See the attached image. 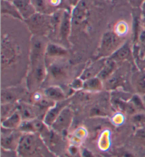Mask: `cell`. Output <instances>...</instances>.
I'll use <instances>...</instances> for the list:
<instances>
[{"label":"cell","instance_id":"4316f807","mask_svg":"<svg viewBox=\"0 0 145 157\" xmlns=\"http://www.w3.org/2000/svg\"><path fill=\"white\" fill-rule=\"evenodd\" d=\"M130 122L135 130L145 128V111L137 112L131 115Z\"/></svg>","mask_w":145,"mask_h":157},{"label":"cell","instance_id":"7a4b0ae2","mask_svg":"<svg viewBox=\"0 0 145 157\" xmlns=\"http://www.w3.org/2000/svg\"><path fill=\"white\" fill-rule=\"evenodd\" d=\"M45 144L39 134H24L17 150L18 157H44Z\"/></svg>","mask_w":145,"mask_h":157},{"label":"cell","instance_id":"4dcf8cb0","mask_svg":"<svg viewBox=\"0 0 145 157\" xmlns=\"http://www.w3.org/2000/svg\"><path fill=\"white\" fill-rule=\"evenodd\" d=\"M130 100L132 103V104L135 105V107L137 108L138 112L145 111V108L142 95H139L138 94H133Z\"/></svg>","mask_w":145,"mask_h":157},{"label":"cell","instance_id":"603a6c76","mask_svg":"<svg viewBox=\"0 0 145 157\" xmlns=\"http://www.w3.org/2000/svg\"><path fill=\"white\" fill-rule=\"evenodd\" d=\"M64 9H59L50 15V26H51V31L50 35L57 38L58 36L59 29L60 26L62 18H63Z\"/></svg>","mask_w":145,"mask_h":157},{"label":"cell","instance_id":"44dd1931","mask_svg":"<svg viewBox=\"0 0 145 157\" xmlns=\"http://www.w3.org/2000/svg\"><path fill=\"white\" fill-rule=\"evenodd\" d=\"M118 69V64L116 62L113 60L112 59L109 58L106 59V61L105 62L104 66L101 71H100L99 75H98V77L101 78L103 82L109 79L110 77H111L113 75L116 73V71Z\"/></svg>","mask_w":145,"mask_h":157},{"label":"cell","instance_id":"7dc6e473","mask_svg":"<svg viewBox=\"0 0 145 157\" xmlns=\"http://www.w3.org/2000/svg\"><path fill=\"white\" fill-rule=\"evenodd\" d=\"M108 1H110H110H113V0H108Z\"/></svg>","mask_w":145,"mask_h":157},{"label":"cell","instance_id":"1f68e13d","mask_svg":"<svg viewBox=\"0 0 145 157\" xmlns=\"http://www.w3.org/2000/svg\"><path fill=\"white\" fill-rule=\"evenodd\" d=\"M134 137L138 144L145 148V128L135 130Z\"/></svg>","mask_w":145,"mask_h":157},{"label":"cell","instance_id":"ba28073f","mask_svg":"<svg viewBox=\"0 0 145 157\" xmlns=\"http://www.w3.org/2000/svg\"><path fill=\"white\" fill-rule=\"evenodd\" d=\"M89 15V4L88 0H82L80 3L72 9V27L82 26L86 21Z\"/></svg>","mask_w":145,"mask_h":157},{"label":"cell","instance_id":"52a82bcc","mask_svg":"<svg viewBox=\"0 0 145 157\" xmlns=\"http://www.w3.org/2000/svg\"><path fill=\"white\" fill-rule=\"evenodd\" d=\"M5 132H2L1 146L2 148L8 151H17L21 139L24 133L18 130H10L2 128Z\"/></svg>","mask_w":145,"mask_h":157},{"label":"cell","instance_id":"ffe728a7","mask_svg":"<svg viewBox=\"0 0 145 157\" xmlns=\"http://www.w3.org/2000/svg\"><path fill=\"white\" fill-rule=\"evenodd\" d=\"M17 110L21 116L23 121H29V120L38 118L35 106L26 102L18 103Z\"/></svg>","mask_w":145,"mask_h":157},{"label":"cell","instance_id":"5bb4252c","mask_svg":"<svg viewBox=\"0 0 145 157\" xmlns=\"http://www.w3.org/2000/svg\"><path fill=\"white\" fill-rule=\"evenodd\" d=\"M107 58L97 59L95 61L91 62L89 65H87L84 70H83L79 77L84 81L89 79V78L98 77L100 71L104 66L105 62Z\"/></svg>","mask_w":145,"mask_h":157},{"label":"cell","instance_id":"7402d4cb","mask_svg":"<svg viewBox=\"0 0 145 157\" xmlns=\"http://www.w3.org/2000/svg\"><path fill=\"white\" fill-rule=\"evenodd\" d=\"M22 121L23 120L21 116L19 113L18 112V110H17L6 118L2 120V128L10 130H18Z\"/></svg>","mask_w":145,"mask_h":157},{"label":"cell","instance_id":"f6af8a7d","mask_svg":"<svg viewBox=\"0 0 145 157\" xmlns=\"http://www.w3.org/2000/svg\"><path fill=\"white\" fill-rule=\"evenodd\" d=\"M57 157H68L67 155H60V156H58Z\"/></svg>","mask_w":145,"mask_h":157},{"label":"cell","instance_id":"d590c367","mask_svg":"<svg viewBox=\"0 0 145 157\" xmlns=\"http://www.w3.org/2000/svg\"><path fill=\"white\" fill-rule=\"evenodd\" d=\"M112 121L113 124H116V125H121L124 122V121H125L124 113L121 112H118L113 116Z\"/></svg>","mask_w":145,"mask_h":157},{"label":"cell","instance_id":"f35d334b","mask_svg":"<svg viewBox=\"0 0 145 157\" xmlns=\"http://www.w3.org/2000/svg\"><path fill=\"white\" fill-rule=\"evenodd\" d=\"M48 2H49L50 5L53 6L54 8L57 9H62V8H59V6H60L62 4H63V0H48Z\"/></svg>","mask_w":145,"mask_h":157},{"label":"cell","instance_id":"e0dca14e","mask_svg":"<svg viewBox=\"0 0 145 157\" xmlns=\"http://www.w3.org/2000/svg\"><path fill=\"white\" fill-rule=\"evenodd\" d=\"M12 2L19 11L24 21L29 18L36 13L32 4V0H13Z\"/></svg>","mask_w":145,"mask_h":157},{"label":"cell","instance_id":"836d02e7","mask_svg":"<svg viewBox=\"0 0 145 157\" xmlns=\"http://www.w3.org/2000/svg\"><path fill=\"white\" fill-rule=\"evenodd\" d=\"M116 157H141L136 152L128 149H119L116 151Z\"/></svg>","mask_w":145,"mask_h":157},{"label":"cell","instance_id":"cb8c5ba5","mask_svg":"<svg viewBox=\"0 0 145 157\" xmlns=\"http://www.w3.org/2000/svg\"><path fill=\"white\" fill-rule=\"evenodd\" d=\"M104 89V83L98 77H93L84 81V89L91 93H98Z\"/></svg>","mask_w":145,"mask_h":157},{"label":"cell","instance_id":"83f0119b","mask_svg":"<svg viewBox=\"0 0 145 157\" xmlns=\"http://www.w3.org/2000/svg\"><path fill=\"white\" fill-rule=\"evenodd\" d=\"M18 103L1 104V117L2 120L6 118L17 110Z\"/></svg>","mask_w":145,"mask_h":157},{"label":"cell","instance_id":"f546056e","mask_svg":"<svg viewBox=\"0 0 145 157\" xmlns=\"http://www.w3.org/2000/svg\"><path fill=\"white\" fill-rule=\"evenodd\" d=\"M114 32L120 37L124 38L128 35L129 31V26L125 21H119L115 26Z\"/></svg>","mask_w":145,"mask_h":157},{"label":"cell","instance_id":"5b68a950","mask_svg":"<svg viewBox=\"0 0 145 157\" xmlns=\"http://www.w3.org/2000/svg\"><path fill=\"white\" fill-rule=\"evenodd\" d=\"M64 59L48 61L47 78L55 83H63L70 77V67L64 62Z\"/></svg>","mask_w":145,"mask_h":157},{"label":"cell","instance_id":"3957f363","mask_svg":"<svg viewBox=\"0 0 145 157\" xmlns=\"http://www.w3.org/2000/svg\"><path fill=\"white\" fill-rule=\"evenodd\" d=\"M125 43V38L117 35L114 31H105L101 39L96 59L109 58Z\"/></svg>","mask_w":145,"mask_h":157},{"label":"cell","instance_id":"74e56055","mask_svg":"<svg viewBox=\"0 0 145 157\" xmlns=\"http://www.w3.org/2000/svg\"><path fill=\"white\" fill-rule=\"evenodd\" d=\"M145 0H128L129 4L134 9H141Z\"/></svg>","mask_w":145,"mask_h":157},{"label":"cell","instance_id":"d4e9b609","mask_svg":"<svg viewBox=\"0 0 145 157\" xmlns=\"http://www.w3.org/2000/svg\"><path fill=\"white\" fill-rule=\"evenodd\" d=\"M32 4L36 13H42V14L51 15L57 9L50 5L48 0H32Z\"/></svg>","mask_w":145,"mask_h":157},{"label":"cell","instance_id":"7c38bea8","mask_svg":"<svg viewBox=\"0 0 145 157\" xmlns=\"http://www.w3.org/2000/svg\"><path fill=\"white\" fill-rule=\"evenodd\" d=\"M69 103H70L69 101L66 99V100L56 102L52 107L50 108L45 113L43 120L46 125L49 128H51L55 121H56L59 114L61 113V112L67 106H68Z\"/></svg>","mask_w":145,"mask_h":157},{"label":"cell","instance_id":"9c48e42d","mask_svg":"<svg viewBox=\"0 0 145 157\" xmlns=\"http://www.w3.org/2000/svg\"><path fill=\"white\" fill-rule=\"evenodd\" d=\"M72 29V12L68 9H64L60 26L59 29L57 39L62 43H66L68 42L69 37L70 36Z\"/></svg>","mask_w":145,"mask_h":157},{"label":"cell","instance_id":"ab89813d","mask_svg":"<svg viewBox=\"0 0 145 157\" xmlns=\"http://www.w3.org/2000/svg\"><path fill=\"white\" fill-rule=\"evenodd\" d=\"M81 1L82 0H67L69 6H71L72 8H74L76 6H77L80 3Z\"/></svg>","mask_w":145,"mask_h":157},{"label":"cell","instance_id":"2e32d148","mask_svg":"<svg viewBox=\"0 0 145 157\" xmlns=\"http://www.w3.org/2000/svg\"><path fill=\"white\" fill-rule=\"evenodd\" d=\"M43 94L45 97L54 102H59L67 98L65 91L61 87L57 85H50L43 90Z\"/></svg>","mask_w":145,"mask_h":157},{"label":"cell","instance_id":"7bdbcfd3","mask_svg":"<svg viewBox=\"0 0 145 157\" xmlns=\"http://www.w3.org/2000/svg\"><path fill=\"white\" fill-rule=\"evenodd\" d=\"M142 100H143V102H144V108H145V94L144 95H142Z\"/></svg>","mask_w":145,"mask_h":157},{"label":"cell","instance_id":"ee69618b","mask_svg":"<svg viewBox=\"0 0 145 157\" xmlns=\"http://www.w3.org/2000/svg\"><path fill=\"white\" fill-rule=\"evenodd\" d=\"M142 22H143V24H144V27L145 28V17H142Z\"/></svg>","mask_w":145,"mask_h":157},{"label":"cell","instance_id":"9a60e30c","mask_svg":"<svg viewBox=\"0 0 145 157\" xmlns=\"http://www.w3.org/2000/svg\"><path fill=\"white\" fill-rule=\"evenodd\" d=\"M110 58L118 64L127 61L130 62H135L132 49L128 42L124 43L116 52L112 55V56L110 57Z\"/></svg>","mask_w":145,"mask_h":157},{"label":"cell","instance_id":"30bf717a","mask_svg":"<svg viewBox=\"0 0 145 157\" xmlns=\"http://www.w3.org/2000/svg\"><path fill=\"white\" fill-rule=\"evenodd\" d=\"M26 94L24 88L19 86H12L2 89L1 104L4 103H18V101Z\"/></svg>","mask_w":145,"mask_h":157},{"label":"cell","instance_id":"ac0fdd59","mask_svg":"<svg viewBox=\"0 0 145 157\" xmlns=\"http://www.w3.org/2000/svg\"><path fill=\"white\" fill-rule=\"evenodd\" d=\"M132 85L136 91V94L139 95L145 94V70H138L132 76Z\"/></svg>","mask_w":145,"mask_h":157},{"label":"cell","instance_id":"60d3db41","mask_svg":"<svg viewBox=\"0 0 145 157\" xmlns=\"http://www.w3.org/2000/svg\"><path fill=\"white\" fill-rule=\"evenodd\" d=\"M138 63L141 64V65H142V68L140 69V70H145V54H144V56L142 57V58L140 59V60L136 64L137 65L138 64Z\"/></svg>","mask_w":145,"mask_h":157},{"label":"cell","instance_id":"e575fe53","mask_svg":"<svg viewBox=\"0 0 145 157\" xmlns=\"http://www.w3.org/2000/svg\"><path fill=\"white\" fill-rule=\"evenodd\" d=\"M84 81L82 79L79 77L74 79L70 84V88L72 89L74 91H80V90L84 89Z\"/></svg>","mask_w":145,"mask_h":157},{"label":"cell","instance_id":"d6a6232c","mask_svg":"<svg viewBox=\"0 0 145 157\" xmlns=\"http://www.w3.org/2000/svg\"><path fill=\"white\" fill-rule=\"evenodd\" d=\"M80 148L81 147L70 144L67 147L66 155L68 157H80Z\"/></svg>","mask_w":145,"mask_h":157},{"label":"cell","instance_id":"6da1fadb","mask_svg":"<svg viewBox=\"0 0 145 157\" xmlns=\"http://www.w3.org/2000/svg\"><path fill=\"white\" fill-rule=\"evenodd\" d=\"M22 60V50L18 43L9 35L2 36L1 67L2 75L19 67Z\"/></svg>","mask_w":145,"mask_h":157},{"label":"cell","instance_id":"484cf974","mask_svg":"<svg viewBox=\"0 0 145 157\" xmlns=\"http://www.w3.org/2000/svg\"><path fill=\"white\" fill-rule=\"evenodd\" d=\"M87 131L84 128L80 127L76 129L70 137V144L77 145V146L82 147L81 145L84 140L86 139Z\"/></svg>","mask_w":145,"mask_h":157},{"label":"cell","instance_id":"277c9868","mask_svg":"<svg viewBox=\"0 0 145 157\" xmlns=\"http://www.w3.org/2000/svg\"><path fill=\"white\" fill-rule=\"evenodd\" d=\"M32 36L47 37L50 35V15L36 13L28 19L24 21Z\"/></svg>","mask_w":145,"mask_h":157},{"label":"cell","instance_id":"d6986e66","mask_svg":"<svg viewBox=\"0 0 145 157\" xmlns=\"http://www.w3.org/2000/svg\"><path fill=\"white\" fill-rule=\"evenodd\" d=\"M1 14L2 16H7L24 21L21 15L12 2L1 0Z\"/></svg>","mask_w":145,"mask_h":157},{"label":"cell","instance_id":"8992f818","mask_svg":"<svg viewBox=\"0 0 145 157\" xmlns=\"http://www.w3.org/2000/svg\"><path fill=\"white\" fill-rule=\"evenodd\" d=\"M74 120V113L70 107L67 106L61 112L56 121L52 124L51 128L59 135H67Z\"/></svg>","mask_w":145,"mask_h":157},{"label":"cell","instance_id":"4fadbf2b","mask_svg":"<svg viewBox=\"0 0 145 157\" xmlns=\"http://www.w3.org/2000/svg\"><path fill=\"white\" fill-rule=\"evenodd\" d=\"M46 126L43 120L35 118L23 121L18 130L24 134H40Z\"/></svg>","mask_w":145,"mask_h":157},{"label":"cell","instance_id":"8d00e7d4","mask_svg":"<svg viewBox=\"0 0 145 157\" xmlns=\"http://www.w3.org/2000/svg\"><path fill=\"white\" fill-rule=\"evenodd\" d=\"M80 157H96L93 152L85 147H81L80 148Z\"/></svg>","mask_w":145,"mask_h":157},{"label":"cell","instance_id":"bcb514c9","mask_svg":"<svg viewBox=\"0 0 145 157\" xmlns=\"http://www.w3.org/2000/svg\"><path fill=\"white\" fill-rule=\"evenodd\" d=\"M6 1H9V2H13V0H6Z\"/></svg>","mask_w":145,"mask_h":157},{"label":"cell","instance_id":"b9f144b4","mask_svg":"<svg viewBox=\"0 0 145 157\" xmlns=\"http://www.w3.org/2000/svg\"><path fill=\"white\" fill-rule=\"evenodd\" d=\"M141 11H142V17H145V1L144 2L143 5H142V8H141Z\"/></svg>","mask_w":145,"mask_h":157},{"label":"cell","instance_id":"8fae6325","mask_svg":"<svg viewBox=\"0 0 145 157\" xmlns=\"http://www.w3.org/2000/svg\"><path fill=\"white\" fill-rule=\"evenodd\" d=\"M68 55L67 49L63 45L48 42L45 50V62L65 59Z\"/></svg>","mask_w":145,"mask_h":157},{"label":"cell","instance_id":"f1b7e54d","mask_svg":"<svg viewBox=\"0 0 145 157\" xmlns=\"http://www.w3.org/2000/svg\"><path fill=\"white\" fill-rule=\"evenodd\" d=\"M98 147L102 151H106L110 146V134L109 131H103L98 142Z\"/></svg>","mask_w":145,"mask_h":157}]
</instances>
